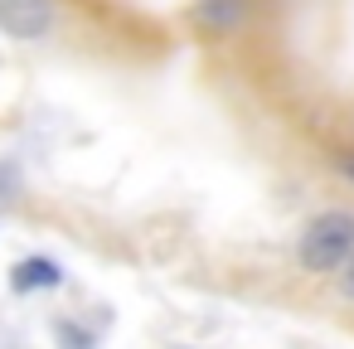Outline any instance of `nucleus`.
<instances>
[{
  "mask_svg": "<svg viewBox=\"0 0 354 349\" xmlns=\"http://www.w3.org/2000/svg\"><path fill=\"white\" fill-rule=\"evenodd\" d=\"M354 252V209H320L296 238V267L310 276H335Z\"/></svg>",
  "mask_w": 354,
  "mask_h": 349,
  "instance_id": "f257e3e1",
  "label": "nucleus"
},
{
  "mask_svg": "<svg viewBox=\"0 0 354 349\" xmlns=\"http://www.w3.org/2000/svg\"><path fill=\"white\" fill-rule=\"evenodd\" d=\"M59 25V0H0V35L15 44H39Z\"/></svg>",
  "mask_w": 354,
  "mask_h": 349,
  "instance_id": "f03ea898",
  "label": "nucleus"
},
{
  "mask_svg": "<svg viewBox=\"0 0 354 349\" xmlns=\"http://www.w3.org/2000/svg\"><path fill=\"white\" fill-rule=\"evenodd\" d=\"M248 15H252V0H194V6H189L194 35L209 39V44H223V39L243 35Z\"/></svg>",
  "mask_w": 354,
  "mask_h": 349,
  "instance_id": "7ed1b4c3",
  "label": "nucleus"
},
{
  "mask_svg": "<svg viewBox=\"0 0 354 349\" xmlns=\"http://www.w3.org/2000/svg\"><path fill=\"white\" fill-rule=\"evenodd\" d=\"M64 281H68V272H64V262L49 257V252H30V257H20V262L10 267V291H15V296L59 291Z\"/></svg>",
  "mask_w": 354,
  "mask_h": 349,
  "instance_id": "20e7f679",
  "label": "nucleus"
},
{
  "mask_svg": "<svg viewBox=\"0 0 354 349\" xmlns=\"http://www.w3.org/2000/svg\"><path fill=\"white\" fill-rule=\"evenodd\" d=\"M54 339H59V349H97V330L93 325H83V320H68V315H59L54 320Z\"/></svg>",
  "mask_w": 354,
  "mask_h": 349,
  "instance_id": "39448f33",
  "label": "nucleus"
},
{
  "mask_svg": "<svg viewBox=\"0 0 354 349\" xmlns=\"http://www.w3.org/2000/svg\"><path fill=\"white\" fill-rule=\"evenodd\" d=\"M335 286H339V296H344V301L354 305V252H349V262H344V267L335 272Z\"/></svg>",
  "mask_w": 354,
  "mask_h": 349,
  "instance_id": "423d86ee",
  "label": "nucleus"
},
{
  "mask_svg": "<svg viewBox=\"0 0 354 349\" xmlns=\"http://www.w3.org/2000/svg\"><path fill=\"white\" fill-rule=\"evenodd\" d=\"M335 170H339V175L354 185V151H339V155H335Z\"/></svg>",
  "mask_w": 354,
  "mask_h": 349,
  "instance_id": "0eeeda50",
  "label": "nucleus"
},
{
  "mask_svg": "<svg viewBox=\"0 0 354 349\" xmlns=\"http://www.w3.org/2000/svg\"><path fill=\"white\" fill-rule=\"evenodd\" d=\"M175 349H189V344H175Z\"/></svg>",
  "mask_w": 354,
  "mask_h": 349,
  "instance_id": "6e6552de",
  "label": "nucleus"
}]
</instances>
